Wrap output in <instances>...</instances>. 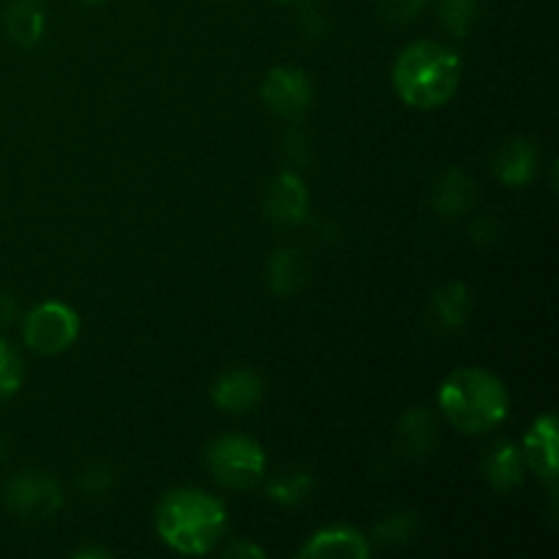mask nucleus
Returning a JSON list of instances; mask_svg holds the SVG:
<instances>
[{
    "label": "nucleus",
    "mask_w": 559,
    "mask_h": 559,
    "mask_svg": "<svg viewBox=\"0 0 559 559\" xmlns=\"http://www.w3.org/2000/svg\"><path fill=\"white\" fill-rule=\"evenodd\" d=\"M205 464L224 489L249 491L265 478L267 459L260 442L251 437L224 435L207 445Z\"/></svg>",
    "instance_id": "4"
},
{
    "label": "nucleus",
    "mask_w": 559,
    "mask_h": 559,
    "mask_svg": "<svg viewBox=\"0 0 559 559\" xmlns=\"http://www.w3.org/2000/svg\"><path fill=\"white\" fill-rule=\"evenodd\" d=\"M3 25L11 41H16L20 47H33V44H38L44 36V25H47L41 0H9L3 14Z\"/></svg>",
    "instance_id": "14"
},
{
    "label": "nucleus",
    "mask_w": 559,
    "mask_h": 559,
    "mask_svg": "<svg viewBox=\"0 0 559 559\" xmlns=\"http://www.w3.org/2000/svg\"><path fill=\"white\" fill-rule=\"evenodd\" d=\"M480 0H440V22L448 33L464 38L478 20Z\"/></svg>",
    "instance_id": "19"
},
{
    "label": "nucleus",
    "mask_w": 559,
    "mask_h": 559,
    "mask_svg": "<svg viewBox=\"0 0 559 559\" xmlns=\"http://www.w3.org/2000/svg\"><path fill=\"white\" fill-rule=\"evenodd\" d=\"M424 9L426 0H380V14L388 22H396V25H407V22L418 20Z\"/></svg>",
    "instance_id": "23"
},
{
    "label": "nucleus",
    "mask_w": 559,
    "mask_h": 559,
    "mask_svg": "<svg viewBox=\"0 0 559 559\" xmlns=\"http://www.w3.org/2000/svg\"><path fill=\"white\" fill-rule=\"evenodd\" d=\"M76 557H109V551H104V549H82V551H76Z\"/></svg>",
    "instance_id": "26"
},
{
    "label": "nucleus",
    "mask_w": 559,
    "mask_h": 559,
    "mask_svg": "<svg viewBox=\"0 0 559 559\" xmlns=\"http://www.w3.org/2000/svg\"><path fill=\"white\" fill-rule=\"evenodd\" d=\"M524 467L533 469L551 489L557 486V418L544 415L530 426L522 448Z\"/></svg>",
    "instance_id": "10"
},
{
    "label": "nucleus",
    "mask_w": 559,
    "mask_h": 559,
    "mask_svg": "<svg viewBox=\"0 0 559 559\" xmlns=\"http://www.w3.org/2000/svg\"><path fill=\"white\" fill-rule=\"evenodd\" d=\"M540 151L530 140H511L495 156V173L506 186H527L538 175Z\"/></svg>",
    "instance_id": "12"
},
{
    "label": "nucleus",
    "mask_w": 559,
    "mask_h": 559,
    "mask_svg": "<svg viewBox=\"0 0 559 559\" xmlns=\"http://www.w3.org/2000/svg\"><path fill=\"white\" fill-rule=\"evenodd\" d=\"M5 502L22 519H49L63 506V489L47 473H20L5 486Z\"/></svg>",
    "instance_id": "6"
},
{
    "label": "nucleus",
    "mask_w": 559,
    "mask_h": 559,
    "mask_svg": "<svg viewBox=\"0 0 559 559\" xmlns=\"http://www.w3.org/2000/svg\"><path fill=\"white\" fill-rule=\"evenodd\" d=\"M227 508L202 489H175L156 508V533L178 555L202 557L227 533Z\"/></svg>",
    "instance_id": "1"
},
{
    "label": "nucleus",
    "mask_w": 559,
    "mask_h": 559,
    "mask_svg": "<svg viewBox=\"0 0 559 559\" xmlns=\"http://www.w3.org/2000/svg\"><path fill=\"white\" fill-rule=\"evenodd\" d=\"M462 82L456 52L440 41H413L393 63V87L407 107L437 109L451 102Z\"/></svg>",
    "instance_id": "2"
},
{
    "label": "nucleus",
    "mask_w": 559,
    "mask_h": 559,
    "mask_svg": "<svg viewBox=\"0 0 559 559\" xmlns=\"http://www.w3.org/2000/svg\"><path fill=\"white\" fill-rule=\"evenodd\" d=\"M311 489H314V478L309 473H293V475H284V478L273 480L267 486V497L278 506H300L304 500H309Z\"/></svg>",
    "instance_id": "20"
},
{
    "label": "nucleus",
    "mask_w": 559,
    "mask_h": 559,
    "mask_svg": "<svg viewBox=\"0 0 559 559\" xmlns=\"http://www.w3.org/2000/svg\"><path fill=\"white\" fill-rule=\"evenodd\" d=\"M371 555L369 540L353 527H325L300 549L304 559H366Z\"/></svg>",
    "instance_id": "11"
},
{
    "label": "nucleus",
    "mask_w": 559,
    "mask_h": 559,
    "mask_svg": "<svg viewBox=\"0 0 559 559\" xmlns=\"http://www.w3.org/2000/svg\"><path fill=\"white\" fill-rule=\"evenodd\" d=\"M442 415L462 435H486L508 418V391L486 369H456L437 393Z\"/></svg>",
    "instance_id": "3"
},
{
    "label": "nucleus",
    "mask_w": 559,
    "mask_h": 559,
    "mask_svg": "<svg viewBox=\"0 0 559 559\" xmlns=\"http://www.w3.org/2000/svg\"><path fill=\"white\" fill-rule=\"evenodd\" d=\"M262 396H265V385H262L260 374L246 369L227 371L218 377L211 388V399L222 413L246 415L251 409L260 407Z\"/></svg>",
    "instance_id": "9"
},
{
    "label": "nucleus",
    "mask_w": 559,
    "mask_h": 559,
    "mask_svg": "<svg viewBox=\"0 0 559 559\" xmlns=\"http://www.w3.org/2000/svg\"><path fill=\"white\" fill-rule=\"evenodd\" d=\"M22 377H25V366H22L20 353L5 338H0V402L20 391Z\"/></svg>",
    "instance_id": "21"
},
{
    "label": "nucleus",
    "mask_w": 559,
    "mask_h": 559,
    "mask_svg": "<svg viewBox=\"0 0 559 559\" xmlns=\"http://www.w3.org/2000/svg\"><path fill=\"white\" fill-rule=\"evenodd\" d=\"M14 314H16L14 300H11L9 295H0V325H3V322H9Z\"/></svg>",
    "instance_id": "25"
},
{
    "label": "nucleus",
    "mask_w": 559,
    "mask_h": 559,
    "mask_svg": "<svg viewBox=\"0 0 559 559\" xmlns=\"http://www.w3.org/2000/svg\"><path fill=\"white\" fill-rule=\"evenodd\" d=\"M415 530H418V522H415L413 513H391V516L377 524L374 538L380 544H407Z\"/></svg>",
    "instance_id": "22"
},
{
    "label": "nucleus",
    "mask_w": 559,
    "mask_h": 559,
    "mask_svg": "<svg viewBox=\"0 0 559 559\" xmlns=\"http://www.w3.org/2000/svg\"><path fill=\"white\" fill-rule=\"evenodd\" d=\"M224 555L233 557V559H238V557H246V559H254L257 557V559H262V557H265V551L257 549L254 544H246V540H238V544L229 546V549L224 551Z\"/></svg>",
    "instance_id": "24"
},
{
    "label": "nucleus",
    "mask_w": 559,
    "mask_h": 559,
    "mask_svg": "<svg viewBox=\"0 0 559 559\" xmlns=\"http://www.w3.org/2000/svg\"><path fill=\"white\" fill-rule=\"evenodd\" d=\"M262 207H265V216L282 227H295V224L304 222L309 216V189H306L304 178L289 173V169L278 173L267 183Z\"/></svg>",
    "instance_id": "8"
},
{
    "label": "nucleus",
    "mask_w": 559,
    "mask_h": 559,
    "mask_svg": "<svg viewBox=\"0 0 559 559\" xmlns=\"http://www.w3.org/2000/svg\"><path fill=\"white\" fill-rule=\"evenodd\" d=\"M260 93L265 107L276 112L278 118L287 120H298L311 107V98H314L309 76L298 69H287V66L267 71Z\"/></svg>",
    "instance_id": "7"
},
{
    "label": "nucleus",
    "mask_w": 559,
    "mask_h": 559,
    "mask_svg": "<svg viewBox=\"0 0 559 559\" xmlns=\"http://www.w3.org/2000/svg\"><path fill=\"white\" fill-rule=\"evenodd\" d=\"M278 3H298V0H278Z\"/></svg>",
    "instance_id": "28"
},
{
    "label": "nucleus",
    "mask_w": 559,
    "mask_h": 559,
    "mask_svg": "<svg viewBox=\"0 0 559 559\" xmlns=\"http://www.w3.org/2000/svg\"><path fill=\"white\" fill-rule=\"evenodd\" d=\"M82 3H87V5H96V3H102V0H82Z\"/></svg>",
    "instance_id": "27"
},
{
    "label": "nucleus",
    "mask_w": 559,
    "mask_h": 559,
    "mask_svg": "<svg viewBox=\"0 0 559 559\" xmlns=\"http://www.w3.org/2000/svg\"><path fill=\"white\" fill-rule=\"evenodd\" d=\"M399 437H402L409 453H431L437 445L435 415L424 407L404 413L402 420H399Z\"/></svg>",
    "instance_id": "18"
},
{
    "label": "nucleus",
    "mask_w": 559,
    "mask_h": 559,
    "mask_svg": "<svg viewBox=\"0 0 559 559\" xmlns=\"http://www.w3.org/2000/svg\"><path fill=\"white\" fill-rule=\"evenodd\" d=\"M80 336V314L60 300H44L22 322L25 347L36 355H60Z\"/></svg>",
    "instance_id": "5"
},
{
    "label": "nucleus",
    "mask_w": 559,
    "mask_h": 559,
    "mask_svg": "<svg viewBox=\"0 0 559 559\" xmlns=\"http://www.w3.org/2000/svg\"><path fill=\"white\" fill-rule=\"evenodd\" d=\"M431 309H435V317L448 328V331H456L467 322L469 309H473V300H469V293L464 284L451 282L442 284L435 295H431Z\"/></svg>",
    "instance_id": "17"
},
{
    "label": "nucleus",
    "mask_w": 559,
    "mask_h": 559,
    "mask_svg": "<svg viewBox=\"0 0 559 559\" xmlns=\"http://www.w3.org/2000/svg\"><path fill=\"white\" fill-rule=\"evenodd\" d=\"M484 475L489 480L491 489L497 491H511L513 486L522 484L524 478V459L522 448L513 442H497L489 448L484 459Z\"/></svg>",
    "instance_id": "16"
},
{
    "label": "nucleus",
    "mask_w": 559,
    "mask_h": 559,
    "mask_svg": "<svg viewBox=\"0 0 559 559\" xmlns=\"http://www.w3.org/2000/svg\"><path fill=\"white\" fill-rule=\"evenodd\" d=\"M311 265L298 249H278L273 251L271 262H267V287L276 295H295L309 278Z\"/></svg>",
    "instance_id": "15"
},
{
    "label": "nucleus",
    "mask_w": 559,
    "mask_h": 559,
    "mask_svg": "<svg viewBox=\"0 0 559 559\" xmlns=\"http://www.w3.org/2000/svg\"><path fill=\"white\" fill-rule=\"evenodd\" d=\"M431 205L442 216H464L475 205V183L462 169H445L431 191Z\"/></svg>",
    "instance_id": "13"
}]
</instances>
